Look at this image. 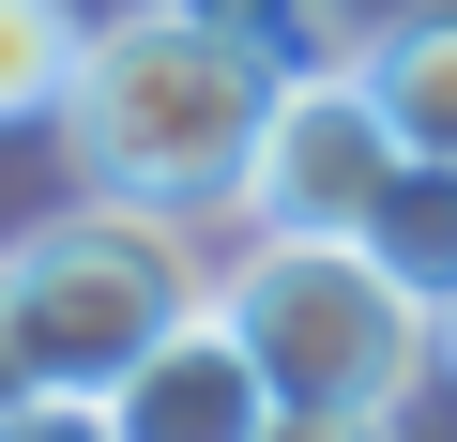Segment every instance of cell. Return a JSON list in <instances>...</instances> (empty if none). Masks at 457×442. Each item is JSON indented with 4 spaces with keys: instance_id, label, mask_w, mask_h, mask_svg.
Returning <instances> with one entry per match:
<instances>
[{
    "instance_id": "1",
    "label": "cell",
    "mask_w": 457,
    "mask_h": 442,
    "mask_svg": "<svg viewBox=\"0 0 457 442\" xmlns=\"http://www.w3.org/2000/svg\"><path fill=\"white\" fill-rule=\"evenodd\" d=\"M275 46L183 16V0H122L92 16V62L62 92V153L107 183V198H153V213H228L245 198V153H260V107H275Z\"/></svg>"
},
{
    "instance_id": "2",
    "label": "cell",
    "mask_w": 457,
    "mask_h": 442,
    "mask_svg": "<svg viewBox=\"0 0 457 442\" xmlns=\"http://www.w3.org/2000/svg\"><path fill=\"white\" fill-rule=\"evenodd\" d=\"M245 245V213H153V198H62L46 229L0 245V321L46 366V396H107L153 336L213 305V260Z\"/></svg>"
},
{
    "instance_id": "3",
    "label": "cell",
    "mask_w": 457,
    "mask_h": 442,
    "mask_svg": "<svg viewBox=\"0 0 457 442\" xmlns=\"http://www.w3.org/2000/svg\"><path fill=\"white\" fill-rule=\"evenodd\" d=\"M213 305L245 321L275 396H381V412H411V381L442 366V305L366 229H245L213 260Z\"/></svg>"
},
{
    "instance_id": "4",
    "label": "cell",
    "mask_w": 457,
    "mask_h": 442,
    "mask_svg": "<svg viewBox=\"0 0 457 442\" xmlns=\"http://www.w3.org/2000/svg\"><path fill=\"white\" fill-rule=\"evenodd\" d=\"M396 168H411V153H396L381 92H366L351 46H336V62H290V77H275L260 153H245V198H228V213H245V229H366Z\"/></svg>"
},
{
    "instance_id": "5",
    "label": "cell",
    "mask_w": 457,
    "mask_h": 442,
    "mask_svg": "<svg viewBox=\"0 0 457 442\" xmlns=\"http://www.w3.org/2000/svg\"><path fill=\"white\" fill-rule=\"evenodd\" d=\"M260 427H275V366L245 351L228 305H198L183 336H153L107 381V442H260Z\"/></svg>"
},
{
    "instance_id": "6",
    "label": "cell",
    "mask_w": 457,
    "mask_h": 442,
    "mask_svg": "<svg viewBox=\"0 0 457 442\" xmlns=\"http://www.w3.org/2000/svg\"><path fill=\"white\" fill-rule=\"evenodd\" d=\"M351 77L381 92L396 153L457 168V0H396V16H366V31H351Z\"/></svg>"
},
{
    "instance_id": "7",
    "label": "cell",
    "mask_w": 457,
    "mask_h": 442,
    "mask_svg": "<svg viewBox=\"0 0 457 442\" xmlns=\"http://www.w3.org/2000/svg\"><path fill=\"white\" fill-rule=\"evenodd\" d=\"M77 62H92V16H77V0H0V138H16V122H62Z\"/></svg>"
},
{
    "instance_id": "8",
    "label": "cell",
    "mask_w": 457,
    "mask_h": 442,
    "mask_svg": "<svg viewBox=\"0 0 457 442\" xmlns=\"http://www.w3.org/2000/svg\"><path fill=\"white\" fill-rule=\"evenodd\" d=\"M366 245H381L427 305H457V168H427V153H411V168L381 183V213H366Z\"/></svg>"
},
{
    "instance_id": "9",
    "label": "cell",
    "mask_w": 457,
    "mask_h": 442,
    "mask_svg": "<svg viewBox=\"0 0 457 442\" xmlns=\"http://www.w3.org/2000/svg\"><path fill=\"white\" fill-rule=\"evenodd\" d=\"M183 16L245 31V46H275V62H336V46H351V16H336V0H183Z\"/></svg>"
},
{
    "instance_id": "10",
    "label": "cell",
    "mask_w": 457,
    "mask_h": 442,
    "mask_svg": "<svg viewBox=\"0 0 457 442\" xmlns=\"http://www.w3.org/2000/svg\"><path fill=\"white\" fill-rule=\"evenodd\" d=\"M260 442H396V412H381V396H275Z\"/></svg>"
},
{
    "instance_id": "11",
    "label": "cell",
    "mask_w": 457,
    "mask_h": 442,
    "mask_svg": "<svg viewBox=\"0 0 457 442\" xmlns=\"http://www.w3.org/2000/svg\"><path fill=\"white\" fill-rule=\"evenodd\" d=\"M0 442H107V396H31V412H0Z\"/></svg>"
},
{
    "instance_id": "12",
    "label": "cell",
    "mask_w": 457,
    "mask_h": 442,
    "mask_svg": "<svg viewBox=\"0 0 457 442\" xmlns=\"http://www.w3.org/2000/svg\"><path fill=\"white\" fill-rule=\"evenodd\" d=\"M31 396H46V366L16 351V321H0V412H31Z\"/></svg>"
},
{
    "instance_id": "13",
    "label": "cell",
    "mask_w": 457,
    "mask_h": 442,
    "mask_svg": "<svg viewBox=\"0 0 457 442\" xmlns=\"http://www.w3.org/2000/svg\"><path fill=\"white\" fill-rule=\"evenodd\" d=\"M442 381H457V305H442Z\"/></svg>"
}]
</instances>
